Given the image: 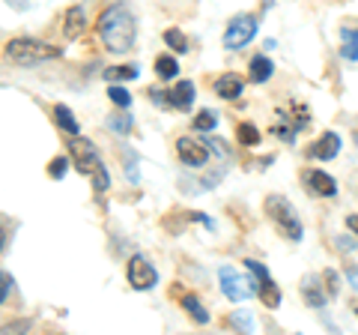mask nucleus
I'll return each mask as SVG.
<instances>
[{"label": "nucleus", "instance_id": "nucleus-1", "mask_svg": "<svg viewBox=\"0 0 358 335\" xmlns=\"http://www.w3.org/2000/svg\"><path fill=\"white\" fill-rule=\"evenodd\" d=\"M134 36H138V21L122 4L108 6L102 15H99V39L110 54H126L134 46Z\"/></svg>", "mask_w": 358, "mask_h": 335}, {"label": "nucleus", "instance_id": "nucleus-2", "mask_svg": "<svg viewBox=\"0 0 358 335\" xmlns=\"http://www.w3.org/2000/svg\"><path fill=\"white\" fill-rule=\"evenodd\" d=\"M66 147H69V159L75 162V168L87 177L90 183H93L96 192H108L110 189V174H108V165L102 162L99 150L93 147V141H87L81 135H69Z\"/></svg>", "mask_w": 358, "mask_h": 335}, {"label": "nucleus", "instance_id": "nucleus-3", "mask_svg": "<svg viewBox=\"0 0 358 335\" xmlns=\"http://www.w3.org/2000/svg\"><path fill=\"white\" fill-rule=\"evenodd\" d=\"M63 54L60 46H48L42 39H30V36H18V39H9L3 46V57L15 66H36V63H48V60H57Z\"/></svg>", "mask_w": 358, "mask_h": 335}, {"label": "nucleus", "instance_id": "nucleus-4", "mask_svg": "<svg viewBox=\"0 0 358 335\" xmlns=\"http://www.w3.org/2000/svg\"><path fill=\"white\" fill-rule=\"evenodd\" d=\"M266 216H268V221L278 228V233H281L284 240L301 242V237H305V228H301V219L296 213V207L289 204L284 195H268L266 198Z\"/></svg>", "mask_w": 358, "mask_h": 335}, {"label": "nucleus", "instance_id": "nucleus-5", "mask_svg": "<svg viewBox=\"0 0 358 335\" xmlns=\"http://www.w3.org/2000/svg\"><path fill=\"white\" fill-rule=\"evenodd\" d=\"M310 123V111L308 105H299V102H289L287 108H281L275 114V123H272V132L281 141H293L301 129Z\"/></svg>", "mask_w": 358, "mask_h": 335}, {"label": "nucleus", "instance_id": "nucleus-6", "mask_svg": "<svg viewBox=\"0 0 358 335\" xmlns=\"http://www.w3.org/2000/svg\"><path fill=\"white\" fill-rule=\"evenodd\" d=\"M218 278H221L224 296L233 299V303H245L248 296L257 294V282H254V278H248V275H242L236 266H221Z\"/></svg>", "mask_w": 358, "mask_h": 335}, {"label": "nucleus", "instance_id": "nucleus-7", "mask_svg": "<svg viewBox=\"0 0 358 335\" xmlns=\"http://www.w3.org/2000/svg\"><path fill=\"white\" fill-rule=\"evenodd\" d=\"M257 30H260V21H257V15H236L227 25V30H224V48H227V51L245 48L257 36Z\"/></svg>", "mask_w": 358, "mask_h": 335}, {"label": "nucleus", "instance_id": "nucleus-8", "mask_svg": "<svg viewBox=\"0 0 358 335\" xmlns=\"http://www.w3.org/2000/svg\"><path fill=\"white\" fill-rule=\"evenodd\" d=\"M245 270L257 278V296H260V303L266 308H278V306H281V287L275 285V278L268 275V270L260 261L248 258V261H245Z\"/></svg>", "mask_w": 358, "mask_h": 335}, {"label": "nucleus", "instance_id": "nucleus-9", "mask_svg": "<svg viewBox=\"0 0 358 335\" xmlns=\"http://www.w3.org/2000/svg\"><path fill=\"white\" fill-rule=\"evenodd\" d=\"M126 275H129V285L134 290H150L159 285V273H155V266L143 258V254H131L129 264H126Z\"/></svg>", "mask_w": 358, "mask_h": 335}, {"label": "nucleus", "instance_id": "nucleus-10", "mask_svg": "<svg viewBox=\"0 0 358 335\" xmlns=\"http://www.w3.org/2000/svg\"><path fill=\"white\" fill-rule=\"evenodd\" d=\"M176 156L188 168H203L209 162V147H206V141H197L192 135H182V138H176Z\"/></svg>", "mask_w": 358, "mask_h": 335}, {"label": "nucleus", "instance_id": "nucleus-11", "mask_svg": "<svg viewBox=\"0 0 358 335\" xmlns=\"http://www.w3.org/2000/svg\"><path fill=\"white\" fill-rule=\"evenodd\" d=\"M301 180H305L308 192L317 195V198H334L338 195V180L322 171V168H308V171L301 174Z\"/></svg>", "mask_w": 358, "mask_h": 335}, {"label": "nucleus", "instance_id": "nucleus-12", "mask_svg": "<svg viewBox=\"0 0 358 335\" xmlns=\"http://www.w3.org/2000/svg\"><path fill=\"white\" fill-rule=\"evenodd\" d=\"M301 299L308 303V308H326V299H329V290L322 287V275H313L308 273L305 278H301Z\"/></svg>", "mask_w": 358, "mask_h": 335}, {"label": "nucleus", "instance_id": "nucleus-13", "mask_svg": "<svg viewBox=\"0 0 358 335\" xmlns=\"http://www.w3.org/2000/svg\"><path fill=\"white\" fill-rule=\"evenodd\" d=\"M338 153H341V135L338 132H322V135L313 141L310 150H308V156L310 159H317V162H329Z\"/></svg>", "mask_w": 358, "mask_h": 335}, {"label": "nucleus", "instance_id": "nucleus-14", "mask_svg": "<svg viewBox=\"0 0 358 335\" xmlns=\"http://www.w3.org/2000/svg\"><path fill=\"white\" fill-rule=\"evenodd\" d=\"M84 30H87V13H84V6L75 4L63 13V36L78 39V36H84Z\"/></svg>", "mask_w": 358, "mask_h": 335}, {"label": "nucleus", "instance_id": "nucleus-15", "mask_svg": "<svg viewBox=\"0 0 358 335\" xmlns=\"http://www.w3.org/2000/svg\"><path fill=\"white\" fill-rule=\"evenodd\" d=\"M242 90H245L242 78H239V75H233V72L218 75V78H215V84H212V93H215L218 99H227V102H233V99H239V96H242Z\"/></svg>", "mask_w": 358, "mask_h": 335}, {"label": "nucleus", "instance_id": "nucleus-16", "mask_svg": "<svg viewBox=\"0 0 358 335\" xmlns=\"http://www.w3.org/2000/svg\"><path fill=\"white\" fill-rule=\"evenodd\" d=\"M194 84L192 81H179V84H173L171 90H167V105L171 108H179V111H188L194 105Z\"/></svg>", "mask_w": 358, "mask_h": 335}, {"label": "nucleus", "instance_id": "nucleus-17", "mask_svg": "<svg viewBox=\"0 0 358 335\" xmlns=\"http://www.w3.org/2000/svg\"><path fill=\"white\" fill-rule=\"evenodd\" d=\"M272 72H275V66H272V60H268L266 54H257V57H251V66H248L251 84H266L268 78H272Z\"/></svg>", "mask_w": 358, "mask_h": 335}, {"label": "nucleus", "instance_id": "nucleus-18", "mask_svg": "<svg viewBox=\"0 0 358 335\" xmlns=\"http://www.w3.org/2000/svg\"><path fill=\"white\" fill-rule=\"evenodd\" d=\"M179 306H182V308H185V315L192 317L194 323H200V327H203V323H209V311L203 308V303H200V296H197V294H182Z\"/></svg>", "mask_w": 358, "mask_h": 335}, {"label": "nucleus", "instance_id": "nucleus-19", "mask_svg": "<svg viewBox=\"0 0 358 335\" xmlns=\"http://www.w3.org/2000/svg\"><path fill=\"white\" fill-rule=\"evenodd\" d=\"M54 123H57L66 135H78V132H81V123L75 120L69 105H54Z\"/></svg>", "mask_w": 358, "mask_h": 335}, {"label": "nucleus", "instance_id": "nucleus-20", "mask_svg": "<svg viewBox=\"0 0 358 335\" xmlns=\"http://www.w3.org/2000/svg\"><path fill=\"white\" fill-rule=\"evenodd\" d=\"M155 75L164 78V81L176 78V75H179V63H176V57H171V54H162V57H155Z\"/></svg>", "mask_w": 358, "mask_h": 335}, {"label": "nucleus", "instance_id": "nucleus-21", "mask_svg": "<svg viewBox=\"0 0 358 335\" xmlns=\"http://www.w3.org/2000/svg\"><path fill=\"white\" fill-rule=\"evenodd\" d=\"M341 36H343V57L346 60H358V30L355 27H343L341 30Z\"/></svg>", "mask_w": 358, "mask_h": 335}, {"label": "nucleus", "instance_id": "nucleus-22", "mask_svg": "<svg viewBox=\"0 0 358 335\" xmlns=\"http://www.w3.org/2000/svg\"><path fill=\"white\" fill-rule=\"evenodd\" d=\"M236 141L245 144V147H257L260 144V129L254 123H239L236 126Z\"/></svg>", "mask_w": 358, "mask_h": 335}, {"label": "nucleus", "instance_id": "nucleus-23", "mask_svg": "<svg viewBox=\"0 0 358 335\" xmlns=\"http://www.w3.org/2000/svg\"><path fill=\"white\" fill-rule=\"evenodd\" d=\"M141 72H138V66H110V69L105 72L108 81H134Z\"/></svg>", "mask_w": 358, "mask_h": 335}, {"label": "nucleus", "instance_id": "nucleus-24", "mask_svg": "<svg viewBox=\"0 0 358 335\" xmlns=\"http://www.w3.org/2000/svg\"><path fill=\"white\" fill-rule=\"evenodd\" d=\"M164 42H167V48H171V51H179V54H185V51H188L185 33H182V30H176V27L164 30Z\"/></svg>", "mask_w": 358, "mask_h": 335}, {"label": "nucleus", "instance_id": "nucleus-25", "mask_svg": "<svg viewBox=\"0 0 358 335\" xmlns=\"http://www.w3.org/2000/svg\"><path fill=\"white\" fill-rule=\"evenodd\" d=\"M215 126H218L215 111H200V114L194 117V129L197 132H209V129H215Z\"/></svg>", "mask_w": 358, "mask_h": 335}, {"label": "nucleus", "instance_id": "nucleus-26", "mask_svg": "<svg viewBox=\"0 0 358 335\" xmlns=\"http://www.w3.org/2000/svg\"><path fill=\"white\" fill-rule=\"evenodd\" d=\"M108 99L114 102L117 108H129L131 105V93H126V87H108Z\"/></svg>", "mask_w": 358, "mask_h": 335}, {"label": "nucleus", "instance_id": "nucleus-27", "mask_svg": "<svg viewBox=\"0 0 358 335\" xmlns=\"http://www.w3.org/2000/svg\"><path fill=\"white\" fill-rule=\"evenodd\" d=\"M66 168H69V159H66V156H57V159H51V165H48V177L51 180H60L66 174Z\"/></svg>", "mask_w": 358, "mask_h": 335}, {"label": "nucleus", "instance_id": "nucleus-28", "mask_svg": "<svg viewBox=\"0 0 358 335\" xmlns=\"http://www.w3.org/2000/svg\"><path fill=\"white\" fill-rule=\"evenodd\" d=\"M322 285H326L329 296H338V290H341V275L334 273V270H326V273H322Z\"/></svg>", "mask_w": 358, "mask_h": 335}, {"label": "nucleus", "instance_id": "nucleus-29", "mask_svg": "<svg viewBox=\"0 0 358 335\" xmlns=\"http://www.w3.org/2000/svg\"><path fill=\"white\" fill-rule=\"evenodd\" d=\"M110 129L129 132V129H131V117H126V114H114V117H110Z\"/></svg>", "mask_w": 358, "mask_h": 335}, {"label": "nucleus", "instance_id": "nucleus-30", "mask_svg": "<svg viewBox=\"0 0 358 335\" xmlns=\"http://www.w3.org/2000/svg\"><path fill=\"white\" fill-rule=\"evenodd\" d=\"M233 323H236L239 329H245V332H251V329H254V320L245 315V311H236V315H233Z\"/></svg>", "mask_w": 358, "mask_h": 335}, {"label": "nucleus", "instance_id": "nucleus-31", "mask_svg": "<svg viewBox=\"0 0 358 335\" xmlns=\"http://www.w3.org/2000/svg\"><path fill=\"white\" fill-rule=\"evenodd\" d=\"M6 296H9V282L0 275V303H6Z\"/></svg>", "mask_w": 358, "mask_h": 335}, {"label": "nucleus", "instance_id": "nucleus-32", "mask_svg": "<svg viewBox=\"0 0 358 335\" xmlns=\"http://www.w3.org/2000/svg\"><path fill=\"white\" fill-rule=\"evenodd\" d=\"M346 228H350L355 237H358V216H346Z\"/></svg>", "mask_w": 358, "mask_h": 335}, {"label": "nucleus", "instance_id": "nucleus-33", "mask_svg": "<svg viewBox=\"0 0 358 335\" xmlns=\"http://www.w3.org/2000/svg\"><path fill=\"white\" fill-rule=\"evenodd\" d=\"M346 278H350V285L358 290V270H346Z\"/></svg>", "mask_w": 358, "mask_h": 335}, {"label": "nucleus", "instance_id": "nucleus-34", "mask_svg": "<svg viewBox=\"0 0 358 335\" xmlns=\"http://www.w3.org/2000/svg\"><path fill=\"white\" fill-rule=\"evenodd\" d=\"M3 245H6V231H3V225H0V252H3Z\"/></svg>", "mask_w": 358, "mask_h": 335}, {"label": "nucleus", "instance_id": "nucleus-35", "mask_svg": "<svg viewBox=\"0 0 358 335\" xmlns=\"http://www.w3.org/2000/svg\"><path fill=\"white\" fill-rule=\"evenodd\" d=\"M355 315H358V306H355Z\"/></svg>", "mask_w": 358, "mask_h": 335}]
</instances>
